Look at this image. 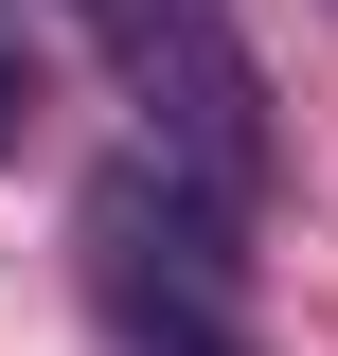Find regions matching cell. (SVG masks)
Here are the masks:
<instances>
[{
    "mask_svg": "<svg viewBox=\"0 0 338 356\" xmlns=\"http://www.w3.org/2000/svg\"><path fill=\"white\" fill-rule=\"evenodd\" d=\"M89 36H107V72L143 89L161 161L196 178L214 214H250L267 196V72L232 54V18H214V0H89Z\"/></svg>",
    "mask_w": 338,
    "mask_h": 356,
    "instance_id": "cell-1",
    "label": "cell"
},
{
    "mask_svg": "<svg viewBox=\"0 0 338 356\" xmlns=\"http://www.w3.org/2000/svg\"><path fill=\"white\" fill-rule=\"evenodd\" d=\"M89 285H107V321H125V356H250L214 285H178V267H143V250H89Z\"/></svg>",
    "mask_w": 338,
    "mask_h": 356,
    "instance_id": "cell-2",
    "label": "cell"
},
{
    "mask_svg": "<svg viewBox=\"0 0 338 356\" xmlns=\"http://www.w3.org/2000/svg\"><path fill=\"white\" fill-rule=\"evenodd\" d=\"M18 107H36V36H18V0H0V143H18Z\"/></svg>",
    "mask_w": 338,
    "mask_h": 356,
    "instance_id": "cell-3",
    "label": "cell"
}]
</instances>
